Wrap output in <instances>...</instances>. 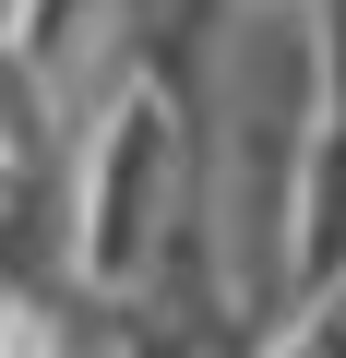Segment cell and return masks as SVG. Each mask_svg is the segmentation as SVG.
<instances>
[{
    "instance_id": "1",
    "label": "cell",
    "mask_w": 346,
    "mask_h": 358,
    "mask_svg": "<svg viewBox=\"0 0 346 358\" xmlns=\"http://www.w3.org/2000/svg\"><path fill=\"white\" fill-rule=\"evenodd\" d=\"M167 155H180V120H167L155 84H120V108L96 120V143L72 155V263L96 287L155 275V227H167Z\"/></svg>"
}]
</instances>
